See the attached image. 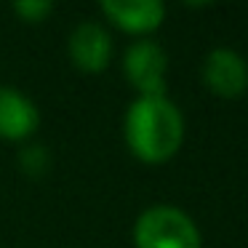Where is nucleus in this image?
Segmentation results:
<instances>
[{
	"label": "nucleus",
	"instance_id": "f257e3e1",
	"mask_svg": "<svg viewBox=\"0 0 248 248\" xmlns=\"http://www.w3.org/2000/svg\"><path fill=\"white\" fill-rule=\"evenodd\" d=\"M131 155L147 166L171 160L184 141V118L168 96H136L123 120Z\"/></svg>",
	"mask_w": 248,
	"mask_h": 248
},
{
	"label": "nucleus",
	"instance_id": "f03ea898",
	"mask_svg": "<svg viewBox=\"0 0 248 248\" xmlns=\"http://www.w3.org/2000/svg\"><path fill=\"white\" fill-rule=\"evenodd\" d=\"M136 248H203L200 230L187 211L176 205H150L134 224Z\"/></svg>",
	"mask_w": 248,
	"mask_h": 248
},
{
	"label": "nucleus",
	"instance_id": "7ed1b4c3",
	"mask_svg": "<svg viewBox=\"0 0 248 248\" xmlns=\"http://www.w3.org/2000/svg\"><path fill=\"white\" fill-rule=\"evenodd\" d=\"M123 75L139 96H166L168 56L163 46L150 38L131 43L123 56Z\"/></svg>",
	"mask_w": 248,
	"mask_h": 248
},
{
	"label": "nucleus",
	"instance_id": "20e7f679",
	"mask_svg": "<svg viewBox=\"0 0 248 248\" xmlns=\"http://www.w3.org/2000/svg\"><path fill=\"white\" fill-rule=\"evenodd\" d=\"M112 35L99 22H80L67 40L70 62L88 75H99L107 70L112 62Z\"/></svg>",
	"mask_w": 248,
	"mask_h": 248
},
{
	"label": "nucleus",
	"instance_id": "39448f33",
	"mask_svg": "<svg viewBox=\"0 0 248 248\" xmlns=\"http://www.w3.org/2000/svg\"><path fill=\"white\" fill-rule=\"evenodd\" d=\"M203 83L221 99H235L248 88V64L237 51L214 48L203 59Z\"/></svg>",
	"mask_w": 248,
	"mask_h": 248
},
{
	"label": "nucleus",
	"instance_id": "423d86ee",
	"mask_svg": "<svg viewBox=\"0 0 248 248\" xmlns=\"http://www.w3.org/2000/svg\"><path fill=\"white\" fill-rule=\"evenodd\" d=\"M40 128V109L27 93L0 86V139L24 141Z\"/></svg>",
	"mask_w": 248,
	"mask_h": 248
},
{
	"label": "nucleus",
	"instance_id": "0eeeda50",
	"mask_svg": "<svg viewBox=\"0 0 248 248\" xmlns=\"http://www.w3.org/2000/svg\"><path fill=\"white\" fill-rule=\"evenodd\" d=\"M102 14L109 24L128 35H150L166 19L160 0H104Z\"/></svg>",
	"mask_w": 248,
	"mask_h": 248
},
{
	"label": "nucleus",
	"instance_id": "6e6552de",
	"mask_svg": "<svg viewBox=\"0 0 248 248\" xmlns=\"http://www.w3.org/2000/svg\"><path fill=\"white\" fill-rule=\"evenodd\" d=\"M11 8H14V14L22 16V22L40 24L51 11H54V3H48V0H19V3H14Z\"/></svg>",
	"mask_w": 248,
	"mask_h": 248
}]
</instances>
